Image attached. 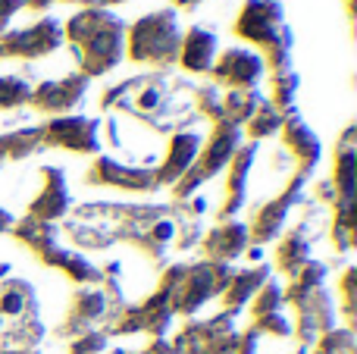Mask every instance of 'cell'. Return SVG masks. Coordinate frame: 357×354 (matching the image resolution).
Returning a JSON list of instances; mask_svg holds the SVG:
<instances>
[{
	"instance_id": "obj_1",
	"label": "cell",
	"mask_w": 357,
	"mask_h": 354,
	"mask_svg": "<svg viewBox=\"0 0 357 354\" xmlns=\"http://www.w3.org/2000/svg\"><path fill=\"white\" fill-rule=\"evenodd\" d=\"M63 38L73 44L79 72L85 79L110 72L126 56V22L110 10H82L63 25Z\"/></svg>"
},
{
	"instance_id": "obj_2",
	"label": "cell",
	"mask_w": 357,
	"mask_h": 354,
	"mask_svg": "<svg viewBox=\"0 0 357 354\" xmlns=\"http://www.w3.org/2000/svg\"><path fill=\"white\" fill-rule=\"evenodd\" d=\"M232 263H213V261H195V263H169L163 267L157 286L169 292V307L176 317H195L207 301L220 298L232 276Z\"/></svg>"
},
{
	"instance_id": "obj_3",
	"label": "cell",
	"mask_w": 357,
	"mask_h": 354,
	"mask_svg": "<svg viewBox=\"0 0 357 354\" xmlns=\"http://www.w3.org/2000/svg\"><path fill=\"white\" fill-rule=\"evenodd\" d=\"M235 31L264 50V60L273 63L276 75L291 69V35L279 0H248L235 22Z\"/></svg>"
},
{
	"instance_id": "obj_4",
	"label": "cell",
	"mask_w": 357,
	"mask_h": 354,
	"mask_svg": "<svg viewBox=\"0 0 357 354\" xmlns=\"http://www.w3.org/2000/svg\"><path fill=\"white\" fill-rule=\"evenodd\" d=\"M182 47V25H178V10H157L138 19L126 35V54L135 63H154V66H169L178 60Z\"/></svg>"
},
{
	"instance_id": "obj_5",
	"label": "cell",
	"mask_w": 357,
	"mask_h": 354,
	"mask_svg": "<svg viewBox=\"0 0 357 354\" xmlns=\"http://www.w3.org/2000/svg\"><path fill=\"white\" fill-rule=\"evenodd\" d=\"M241 129L232 123H213L207 141H201V151H197V160L191 163V169L182 176V179L173 185V198L176 201H188L201 192L204 182H210L216 173L229 167V160L235 157V151L241 148Z\"/></svg>"
},
{
	"instance_id": "obj_6",
	"label": "cell",
	"mask_w": 357,
	"mask_h": 354,
	"mask_svg": "<svg viewBox=\"0 0 357 354\" xmlns=\"http://www.w3.org/2000/svg\"><path fill=\"white\" fill-rule=\"evenodd\" d=\"M173 351L176 354H235L241 345V332L235 326V317L226 311L213 314L207 320H195L173 336Z\"/></svg>"
},
{
	"instance_id": "obj_7",
	"label": "cell",
	"mask_w": 357,
	"mask_h": 354,
	"mask_svg": "<svg viewBox=\"0 0 357 354\" xmlns=\"http://www.w3.org/2000/svg\"><path fill=\"white\" fill-rule=\"evenodd\" d=\"M304 188H307V176L295 173V176H289V182H285V185L279 188L270 201H264V204L254 207V210H251V223H245L251 245L264 248V245L276 242V238L282 236L289 213L295 210L298 204H304V201H307Z\"/></svg>"
},
{
	"instance_id": "obj_8",
	"label": "cell",
	"mask_w": 357,
	"mask_h": 354,
	"mask_svg": "<svg viewBox=\"0 0 357 354\" xmlns=\"http://www.w3.org/2000/svg\"><path fill=\"white\" fill-rule=\"evenodd\" d=\"M63 38V22L54 16H41L35 25L19 31H3L0 35V60H38V56L54 54Z\"/></svg>"
},
{
	"instance_id": "obj_9",
	"label": "cell",
	"mask_w": 357,
	"mask_h": 354,
	"mask_svg": "<svg viewBox=\"0 0 357 354\" xmlns=\"http://www.w3.org/2000/svg\"><path fill=\"white\" fill-rule=\"evenodd\" d=\"M100 119L79 116V113H66V116H54L50 123L41 125L44 148H60L69 154H98L100 151Z\"/></svg>"
},
{
	"instance_id": "obj_10",
	"label": "cell",
	"mask_w": 357,
	"mask_h": 354,
	"mask_svg": "<svg viewBox=\"0 0 357 354\" xmlns=\"http://www.w3.org/2000/svg\"><path fill=\"white\" fill-rule=\"evenodd\" d=\"M85 185L94 188H116V192H132V194H148L157 192L154 169L148 167H132V163L119 160V157H94L91 167L85 173Z\"/></svg>"
},
{
	"instance_id": "obj_11",
	"label": "cell",
	"mask_w": 357,
	"mask_h": 354,
	"mask_svg": "<svg viewBox=\"0 0 357 354\" xmlns=\"http://www.w3.org/2000/svg\"><path fill=\"white\" fill-rule=\"evenodd\" d=\"M107 311H110V305H107L104 288L100 286H79L75 288V295L69 298L66 317H63V323L56 326V339L73 342V339L82 336V332L100 330V326H104Z\"/></svg>"
},
{
	"instance_id": "obj_12",
	"label": "cell",
	"mask_w": 357,
	"mask_h": 354,
	"mask_svg": "<svg viewBox=\"0 0 357 354\" xmlns=\"http://www.w3.org/2000/svg\"><path fill=\"white\" fill-rule=\"evenodd\" d=\"M41 188L38 194L29 201V220H38V223H60V220L69 217V188H66V176L56 167H41Z\"/></svg>"
},
{
	"instance_id": "obj_13",
	"label": "cell",
	"mask_w": 357,
	"mask_h": 354,
	"mask_svg": "<svg viewBox=\"0 0 357 354\" xmlns=\"http://www.w3.org/2000/svg\"><path fill=\"white\" fill-rule=\"evenodd\" d=\"M88 82L82 72H73V75H63L60 82H41L38 88H31V98L29 104L35 107L38 113H50V116H66L69 110L82 104L88 91Z\"/></svg>"
},
{
	"instance_id": "obj_14",
	"label": "cell",
	"mask_w": 357,
	"mask_h": 354,
	"mask_svg": "<svg viewBox=\"0 0 357 354\" xmlns=\"http://www.w3.org/2000/svg\"><path fill=\"white\" fill-rule=\"evenodd\" d=\"M201 141H204V138L197 135V132H191V129H178V132H173V135H169L167 151H163V157L157 160V167H154V182H157V188H163V185L173 188L176 182L182 179L185 173H188L191 163L197 160Z\"/></svg>"
},
{
	"instance_id": "obj_15",
	"label": "cell",
	"mask_w": 357,
	"mask_h": 354,
	"mask_svg": "<svg viewBox=\"0 0 357 354\" xmlns=\"http://www.w3.org/2000/svg\"><path fill=\"white\" fill-rule=\"evenodd\" d=\"M279 132H282L285 154L295 160V173L310 176L323 157V144H320V138L314 135V129L298 116V110H289V113H282V129Z\"/></svg>"
},
{
	"instance_id": "obj_16",
	"label": "cell",
	"mask_w": 357,
	"mask_h": 354,
	"mask_svg": "<svg viewBox=\"0 0 357 354\" xmlns=\"http://www.w3.org/2000/svg\"><path fill=\"white\" fill-rule=\"evenodd\" d=\"M314 220H317V210L304 213L301 223L291 226V229L276 242L273 261H276V270L285 276V279H291L304 263L314 261Z\"/></svg>"
},
{
	"instance_id": "obj_17",
	"label": "cell",
	"mask_w": 357,
	"mask_h": 354,
	"mask_svg": "<svg viewBox=\"0 0 357 354\" xmlns=\"http://www.w3.org/2000/svg\"><path fill=\"white\" fill-rule=\"evenodd\" d=\"M213 72L216 85H226V88H257L260 75L266 72V63L257 50H245V47H232L213 60L210 66Z\"/></svg>"
},
{
	"instance_id": "obj_18",
	"label": "cell",
	"mask_w": 357,
	"mask_h": 354,
	"mask_svg": "<svg viewBox=\"0 0 357 354\" xmlns=\"http://www.w3.org/2000/svg\"><path fill=\"white\" fill-rule=\"evenodd\" d=\"M257 160V141H248L235 151V157L226 167V192H222V204H220V220H235V213L245 207L248 201V182H251V169Z\"/></svg>"
},
{
	"instance_id": "obj_19",
	"label": "cell",
	"mask_w": 357,
	"mask_h": 354,
	"mask_svg": "<svg viewBox=\"0 0 357 354\" xmlns=\"http://www.w3.org/2000/svg\"><path fill=\"white\" fill-rule=\"evenodd\" d=\"M201 261H213V263H232L251 248L248 238V226L238 220H220L210 232H204L201 238Z\"/></svg>"
},
{
	"instance_id": "obj_20",
	"label": "cell",
	"mask_w": 357,
	"mask_h": 354,
	"mask_svg": "<svg viewBox=\"0 0 357 354\" xmlns=\"http://www.w3.org/2000/svg\"><path fill=\"white\" fill-rule=\"evenodd\" d=\"M266 279H270V267H266V263H254V267H245V270H232V276H229L226 288H222V295H220L222 311L232 314V317H238V314L251 305V298L260 292V286H264Z\"/></svg>"
},
{
	"instance_id": "obj_21",
	"label": "cell",
	"mask_w": 357,
	"mask_h": 354,
	"mask_svg": "<svg viewBox=\"0 0 357 354\" xmlns=\"http://www.w3.org/2000/svg\"><path fill=\"white\" fill-rule=\"evenodd\" d=\"M329 185L335 188V201H354V185H357V144H354V129H348L339 138L333 154V176Z\"/></svg>"
},
{
	"instance_id": "obj_22",
	"label": "cell",
	"mask_w": 357,
	"mask_h": 354,
	"mask_svg": "<svg viewBox=\"0 0 357 354\" xmlns=\"http://www.w3.org/2000/svg\"><path fill=\"white\" fill-rule=\"evenodd\" d=\"M216 60V35L204 25H195L182 35V47H178V63L188 72H210Z\"/></svg>"
},
{
	"instance_id": "obj_23",
	"label": "cell",
	"mask_w": 357,
	"mask_h": 354,
	"mask_svg": "<svg viewBox=\"0 0 357 354\" xmlns=\"http://www.w3.org/2000/svg\"><path fill=\"white\" fill-rule=\"evenodd\" d=\"M44 151V138H41V125H25V129H13L0 135V167L3 163H19L29 160L31 154Z\"/></svg>"
},
{
	"instance_id": "obj_24",
	"label": "cell",
	"mask_w": 357,
	"mask_h": 354,
	"mask_svg": "<svg viewBox=\"0 0 357 354\" xmlns=\"http://www.w3.org/2000/svg\"><path fill=\"white\" fill-rule=\"evenodd\" d=\"M260 104H264V98L257 88H229L222 94V123H232L241 129Z\"/></svg>"
},
{
	"instance_id": "obj_25",
	"label": "cell",
	"mask_w": 357,
	"mask_h": 354,
	"mask_svg": "<svg viewBox=\"0 0 357 354\" xmlns=\"http://www.w3.org/2000/svg\"><path fill=\"white\" fill-rule=\"evenodd\" d=\"M279 129H282V113H279L270 100H264V104L254 110V116L245 123V132L251 135V141H260V138L276 135Z\"/></svg>"
},
{
	"instance_id": "obj_26",
	"label": "cell",
	"mask_w": 357,
	"mask_h": 354,
	"mask_svg": "<svg viewBox=\"0 0 357 354\" xmlns=\"http://www.w3.org/2000/svg\"><path fill=\"white\" fill-rule=\"evenodd\" d=\"M307 354H357V342H354V330L348 326H335L326 336H320L314 342V348Z\"/></svg>"
},
{
	"instance_id": "obj_27",
	"label": "cell",
	"mask_w": 357,
	"mask_h": 354,
	"mask_svg": "<svg viewBox=\"0 0 357 354\" xmlns=\"http://www.w3.org/2000/svg\"><path fill=\"white\" fill-rule=\"evenodd\" d=\"M31 85L22 75H3L0 79V110H16V107L29 104Z\"/></svg>"
},
{
	"instance_id": "obj_28",
	"label": "cell",
	"mask_w": 357,
	"mask_h": 354,
	"mask_svg": "<svg viewBox=\"0 0 357 354\" xmlns=\"http://www.w3.org/2000/svg\"><path fill=\"white\" fill-rule=\"evenodd\" d=\"M339 298H342V314H345V326L354 330V301H357V270L345 267L339 279Z\"/></svg>"
},
{
	"instance_id": "obj_29",
	"label": "cell",
	"mask_w": 357,
	"mask_h": 354,
	"mask_svg": "<svg viewBox=\"0 0 357 354\" xmlns=\"http://www.w3.org/2000/svg\"><path fill=\"white\" fill-rule=\"evenodd\" d=\"M110 348V336L104 330H91V332H82L69 342V354H104Z\"/></svg>"
},
{
	"instance_id": "obj_30",
	"label": "cell",
	"mask_w": 357,
	"mask_h": 354,
	"mask_svg": "<svg viewBox=\"0 0 357 354\" xmlns=\"http://www.w3.org/2000/svg\"><path fill=\"white\" fill-rule=\"evenodd\" d=\"M22 6H25V0H0V35H3L6 22H10V19L16 16Z\"/></svg>"
},
{
	"instance_id": "obj_31",
	"label": "cell",
	"mask_w": 357,
	"mask_h": 354,
	"mask_svg": "<svg viewBox=\"0 0 357 354\" xmlns=\"http://www.w3.org/2000/svg\"><path fill=\"white\" fill-rule=\"evenodd\" d=\"M257 342H260V336H254L251 330H245L241 332V345L235 354H257Z\"/></svg>"
},
{
	"instance_id": "obj_32",
	"label": "cell",
	"mask_w": 357,
	"mask_h": 354,
	"mask_svg": "<svg viewBox=\"0 0 357 354\" xmlns=\"http://www.w3.org/2000/svg\"><path fill=\"white\" fill-rule=\"evenodd\" d=\"M63 3H82L85 10H107V6L123 3V0H63Z\"/></svg>"
},
{
	"instance_id": "obj_33",
	"label": "cell",
	"mask_w": 357,
	"mask_h": 354,
	"mask_svg": "<svg viewBox=\"0 0 357 354\" xmlns=\"http://www.w3.org/2000/svg\"><path fill=\"white\" fill-rule=\"evenodd\" d=\"M13 223H16V217H13L6 207H0V236H3V232H10Z\"/></svg>"
},
{
	"instance_id": "obj_34",
	"label": "cell",
	"mask_w": 357,
	"mask_h": 354,
	"mask_svg": "<svg viewBox=\"0 0 357 354\" xmlns=\"http://www.w3.org/2000/svg\"><path fill=\"white\" fill-rule=\"evenodd\" d=\"M47 3H54V0H25V6H31V10H44Z\"/></svg>"
},
{
	"instance_id": "obj_35",
	"label": "cell",
	"mask_w": 357,
	"mask_h": 354,
	"mask_svg": "<svg viewBox=\"0 0 357 354\" xmlns=\"http://www.w3.org/2000/svg\"><path fill=\"white\" fill-rule=\"evenodd\" d=\"M176 6H182V10H191V6H197L201 3V0H173Z\"/></svg>"
},
{
	"instance_id": "obj_36",
	"label": "cell",
	"mask_w": 357,
	"mask_h": 354,
	"mask_svg": "<svg viewBox=\"0 0 357 354\" xmlns=\"http://www.w3.org/2000/svg\"><path fill=\"white\" fill-rule=\"evenodd\" d=\"M0 354H38V351H29V348H0Z\"/></svg>"
},
{
	"instance_id": "obj_37",
	"label": "cell",
	"mask_w": 357,
	"mask_h": 354,
	"mask_svg": "<svg viewBox=\"0 0 357 354\" xmlns=\"http://www.w3.org/2000/svg\"><path fill=\"white\" fill-rule=\"evenodd\" d=\"M295 354H307V351H304V348H298V351H295Z\"/></svg>"
}]
</instances>
